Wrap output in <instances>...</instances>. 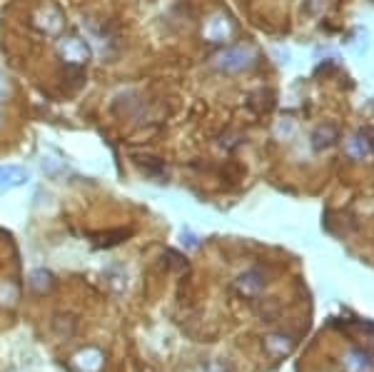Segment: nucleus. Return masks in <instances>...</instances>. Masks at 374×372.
Masks as SVG:
<instances>
[{
  "mask_svg": "<svg viewBox=\"0 0 374 372\" xmlns=\"http://www.w3.org/2000/svg\"><path fill=\"white\" fill-rule=\"evenodd\" d=\"M28 178H31V173L21 165H0V193L21 188L28 183Z\"/></svg>",
  "mask_w": 374,
  "mask_h": 372,
  "instance_id": "7ed1b4c3",
  "label": "nucleus"
},
{
  "mask_svg": "<svg viewBox=\"0 0 374 372\" xmlns=\"http://www.w3.org/2000/svg\"><path fill=\"white\" fill-rule=\"evenodd\" d=\"M75 365L80 367L82 372H95V370H100V365H102V355L97 350H85L75 357Z\"/></svg>",
  "mask_w": 374,
  "mask_h": 372,
  "instance_id": "0eeeda50",
  "label": "nucleus"
},
{
  "mask_svg": "<svg viewBox=\"0 0 374 372\" xmlns=\"http://www.w3.org/2000/svg\"><path fill=\"white\" fill-rule=\"evenodd\" d=\"M257 55L250 46H230L215 55V65L225 73H242L255 65Z\"/></svg>",
  "mask_w": 374,
  "mask_h": 372,
  "instance_id": "f257e3e1",
  "label": "nucleus"
},
{
  "mask_svg": "<svg viewBox=\"0 0 374 372\" xmlns=\"http://www.w3.org/2000/svg\"><path fill=\"white\" fill-rule=\"evenodd\" d=\"M60 53L63 58H65V65H82V63H87V58H90V48H87V43L80 41V38H65V41L60 43Z\"/></svg>",
  "mask_w": 374,
  "mask_h": 372,
  "instance_id": "f03ea898",
  "label": "nucleus"
},
{
  "mask_svg": "<svg viewBox=\"0 0 374 372\" xmlns=\"http://www.w3.org/2000/svg\"><path fill=\"white\" fill-rule=\"evenodd\" d=\"M250 107L255 112H269L274 107V92L272 90H260L250 97Z\"/></svg>",
  "mask_w": 374,
  "mask_h": 372,
  "instance_id": "6e6552de",
  "label": "nucleus"
},
{
  "mask_svg": "<svg viewBox=\"0 0 374 372\" xmlns=\"http://www.w3.org/2000/svg\"><path fill=\"white\" fill-rule=\"evenodd\" d=\"M352 150H354L357 155H369V153L374 150V143H369V135L364 133V130H362V133H357V135L352 138Z\"/></svg>",
  "mask_w": 374,
  "mask_h": 372,
  "instance_id": "1a4fd4ad",
  "label": "nucleus"
},
{
  "mask_svg": "<svg viewBox=\"0 0 374 372\" xmlns=\"http://www.w3.org/2000/svg\"><path fill=\"white\" fill-rule=\"evenodd\" d=\"M63 85H65L70 92L80 90V87L85 85V70H82V65H65V73H63Z\"/></svg>",
  "mask_w": 374,
  "mask_h": 372,
  "instance_id": "20e7f679",
  "label": "nucleus"
},
{
  "mask_svg": "<svg viewBox=\"0 0 374 372\" xmlns=\"http://www.w3.org/2000/svg\"><path fill=\"white\" fill-rule=\"evenodd\" d=\"M312 140H314V150H324V148H329V145L337 143L339 133H337V128H332V125H322V128L314 130Z\"/></svg>",
  "mask_w": 374,
  "mask_h": 372,
  "instance_id": "423d86ee",
  "label": "nucleus"
},
{
  "mask_svg": "<svg viewBox=\"0 0 374 372\" xmlns=\"http://www.w3.org/2000/svg\"><path fill=\"white\" fill-rule=\"evenodd\" d=\"M135 163H137V168L147 175V178H152V180L165 178V165H162L157 158H142V155H135Z\"/></svg>",
  "mask_w": 374,
  "mask_h": 372,
  "instance_id": "39448f33",
  "label": "nucleus"
}]
</instances>
